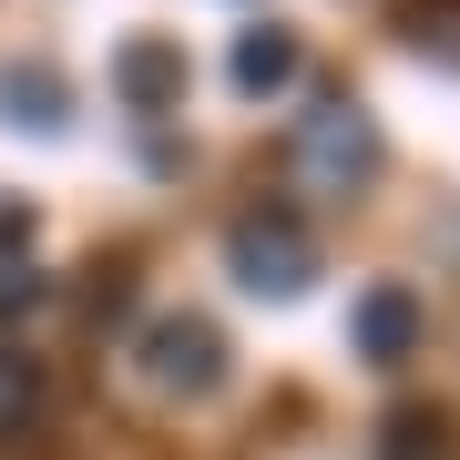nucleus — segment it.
Wrapping results in <instances>:
<instances>
[{
  "label": "nucleus",
  "instance_id": "obj_1",
  "mask_svg": "<svg viewBox=\"0 0 460 460\" xmlns=\"http://www.w3.org/2000/svg\"><path fill=\"white\" fill-rule=\"evenodd\" d=\"M226 266H235V287H256V296H307L317 235H307V215H287V205H246L226 226Z\"/></svg>",
  "mask_w": 460,
  "mask_h": 460
},
{
  "label": "nucleus",
  "instance_id": "obj_2",
  "mask_svg": "<svg viewBox=\"0 0 460 460\" xmlns=\"http://www.w3.org/2000/svg\"><path fill=\"white\" fill-rule=\"evenodd\" d=\"M296 174H307L317 195H358L378 174V123L358 102H317V113L296 123Z\"/></svg>",
  "mask_w": 460,
  "mask_h": 460
},
{
  "label": "nucleus",
  "instance_id": "obj_3",
  "mask_svg": "<svg viewBox=\"0 0 460 460\" xmlns=\"http://www.w3.org/2000/svg\"><path fill=\"white\" fill-rule=\"evenodd\" d=\"M144 378L164 399H215V378H226V338H215V317H195V307H174V317H154L144 328Z\"/></svg>",
  "mask_w": 460,
  "mask_h": 460
},
{
  "label": "nucleus",
  "instance_id": "obj_4",
  "mask_svg": "<svg viewBox=\"0 0 460 460\" xmlns=\"http://www.w3.org/2000/svg\"><path fill=\"white\" fill-rule=\"evenodd\" d=\"M113 93L133 102V113H174V102H184V41H123L113 51Z\"/></svg>",
  "mask_w": 460,
  "mask_h": 460
},
{
  "label": "nucleus",
  "instance_id": "obj_5",
  "mask_svg": "<svg viewBox=\"0 0 460 460\" xmlns=\"http://www.w3.org/2000/svg\"><path fill=\"white\" fill-rule=\"evenodd\" d=\"M348 338H358V358H410L420 348V296L410 287H368L348 307Z\"/></svg>",
  "mask_w": 460,
  "mask_h": 460
},
{
  "label": "nucleus",
  "instance_id": "obj_6",
  "mask_svg": "<svg viewBox=\"0 0 460 460\" xmlns=\"http://www.w3.org/2000/svg\"><path fill=\"white\" fill-rule=\"evenodd\" d=\"M0 123H21V133H62V123H72L62 72H51V62H0Z\"/></svg>",
  "mask_w": 460,
  "mask_h": 460
},
{
  "label": "nucleus",
  "instance_id": "obj_7",
  "mask_svg": "<svg viewBox=\"0 0 460 460\" xmlns=\"http://www.w3.org/2000/svg\"><path fill=\"white\" fill-rule=\"evenodd\" d=\"M378 460H460V410H440V399H410V410H389V429H378Z\"/></svg>",
  "mask_w": 460,
  "mask_h": 460
},
{
  "label": "nucleus",
  "instance_id": "obj_8",
  "mask_svg": "<svg viewBox=\"0 0 460 460\" xmlns=\"http://www.w3.org/2000/svg\"><path fill=\"white\" fill-rule=\"evenodd\" d=\"M296 62H307V51H296V31H277V21H266V31H246V41H235V93H246V102H266V93H287L296 83Z\"/></svg>",
  "mask_w": 460,
  "mask_h": 460
},
{
  "label": "nucleus",
  "instance_id": "obj_9",
  "mask_svg": "<svg viewBox=\"0 0 460 460\" xmlns=\"http://www.w3.org/2000/svg\"><path fill=\"white\" fill-rule=\"evenodd\" d=\"M399 31H410V51H429L440 72H460V0H410Z\"/></svg>",
  "mask_w": 460,
  "mask_h": 460
}]
</instances>
